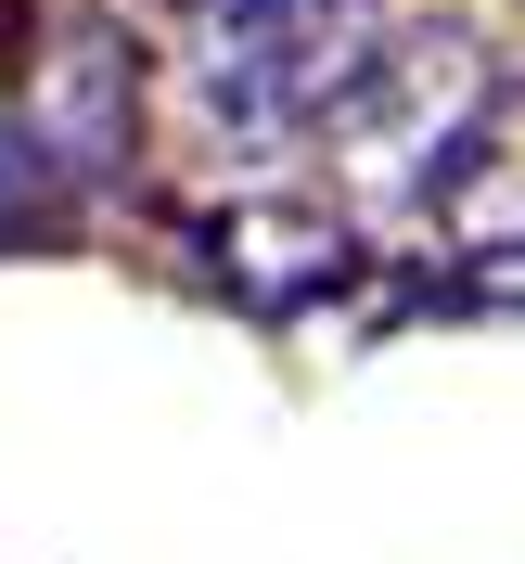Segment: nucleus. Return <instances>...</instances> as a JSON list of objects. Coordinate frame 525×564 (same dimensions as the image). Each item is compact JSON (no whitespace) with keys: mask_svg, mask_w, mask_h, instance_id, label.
Instances as JSON below:
<instances>
[{"mask_svg":"<svg viewBox=\"0 0 525 564\" xmlns=\"http://www.w3.org/2000/svg\"><path fill=\"white\" fill-rule=\"evenodd\" d=\"M218 282L270 321L333 308L359 282V231L333 206H308V193H244V206H218Z\"/></svg>","mask_w":525,"mask_h":564,"instance_id":"obj_3","label":"nucleus"},{"mask_svg":"<svg viewBox=\"0 0 525 564\" xmlns=\"http://www.w3.org/2000/svg\"><path fill=\"white\" fill-rule=\"evenodd\" d=\"M26 154L52 180H116L129 167V52H116V39H65V52L39 65Z\"/></svg>","mask_w":525,"mask_h":564,"instance_id":"obj_4","label":"nucleus"},{"mask_svg":"<svg viewBox=\"0 0 525 564\" xmlns=\"http://www.w3.org/2000/svg\"><path fill=\"white\" fill-rule=\"evenodd\" d=\"M372 52V0H218L193 39V104L218 141H295Z\"/></svg>","mask_w":525,"mask_h":564,"instance_id":"obj_2","label":"nucleus"},{"mask_svg":"<svg viewBox=\"0 0 525 564\" xmlns=\"http://www.w3.org/2000/svg\"><path fill=\"white\" fill-rule=\"evenodd\" d=\"M333 129V167H347L359 206H449L461 167L513 154V116H500V65L474 26H397L347 65V90L320 104Z\"/></svg>","mask_w":525,"mask_h":564,"instance_id":"obj_1","label":"nucleus"},{"mask_svg":"<svg viewBox=\"0 0 525 564\" xmlns=\"http://www.w3.org/2000/svg\"><path fill=\"white\" fill-rule=\"evenodd\" d=\"M52 193H65V180H52V167L26 154V129H0V245L52 231Z\"/></svg>","mask_w":525,"mask_h":564,"instance_id":"obj_5","label":"nucleus"}]
</instances>
